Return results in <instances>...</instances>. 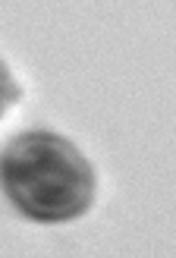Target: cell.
<instances>
[{
  "label": "cell",
  "instance_id": "cell-1",
  "mask_svg": "<svg viewBox=\"0 0 176 258\" xmlns=\"http://www.w3.org/2000/svg\"><path fill=\"white\" fill-rule=\"evenodd\" d=\"M0 189L29 221L66 224L95 205L98 176L69 139L29 129L0 151Z\"/></svg>",
  "mask_w": 176,
  "mask_h": 258
},
{
  "label": "cell",
  "instance_id": "cell-2",
  "mask_svg": "<svg viewBox=\"0 0 176 258\" xmlns=\"http://www.w3.org/2000/svg\"><path fill=\"white\" fill-rule=\"evenodd\" d=\"M16 101H19V85H16V79H13L10 67L0 60V117H4Z\"/></svg>",
  "mask_w": 176,
  "mask_h": 258
}]
</instances>
